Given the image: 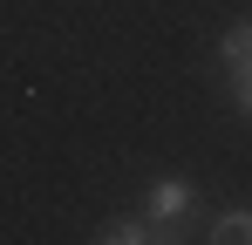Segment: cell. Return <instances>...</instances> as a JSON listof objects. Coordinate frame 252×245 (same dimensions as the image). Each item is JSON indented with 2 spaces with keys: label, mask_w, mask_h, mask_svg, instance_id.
Returning a JSON list of instances; mask_svg holds the SVG:
<instances>
[{
  "label": "cell",
  "mask_w": 252,
  "mask_h": 245,
  "mask_svg": "<svg viewBox=\"0 0 252 245\" xmlns=\"http://www.w3.org/2000/svg\"><path fill=\"white\" fill-rule=\"evenodd\" d=\"M136 211H143L150 225H164L170 239H184V232L198 225V211H205V198H198V184H191V177H177V170H170V177H150V184H143V198H136Z\"/></svg>",
  "instance_id": "obj_1"
},
{
  "label": "cell",
  "mask_w": 252,
  "mask_h": 245,
  "mask_svg": "<svg viewBox=\"0 0 252 245\" xmlns=\"http://www.w3.org/2000/svg\"><path fill=\"white\" fill-rule=\"evenodd\" d=\"M95 239H102V245H170V232H164V225H150L143 211H116V218L95 225Z\"/></svg>",
  "instance_id": "obj_2"
},
{
  "label": "cell",
  "mask_w": 252,
  "mask_h": 245,
  "mask_svg": "<svg viewBox=\"0 0 252 245\" xmlns=\"http://www.w3.org/2000/svg\"><path fill=\"white\" fill-rule=\"evenodd\" d=\"M205 239L211 245H252V204H225L205 218Z\"/></svg>",
  "instance_id": "obj_3"
},
{
  "label": "cell",
  "mask_w": 252,
  "mask_h": 245,
  "mask_svg": "<svg viewBox=\"0 0 252 245\" xmlns=\"http://www.w3.org/2000/svg\"><path fill=\"white\" fill-rule=\"evenodd\" d=\"M218 61H225V68L252 61V21H239V28H225V34H218Z\"/></svg>",
  "instance_id": "obj_4"
},
{
  "label": "cell",
  "mask_w": 252,
  "mask_h": 245,
  "mask_svg": "<svg viewBox=\"0 0 252 245\" xmlns=\"http://www.w3.org/2000/svg\"><path fill=\"white\" fill-rule=\"evenodd\" d=\"M225 89H232V109L252 122V61H239V68H225Z\"/></svg>",
  "instance_id": "obj_5"
}]
</instances>
